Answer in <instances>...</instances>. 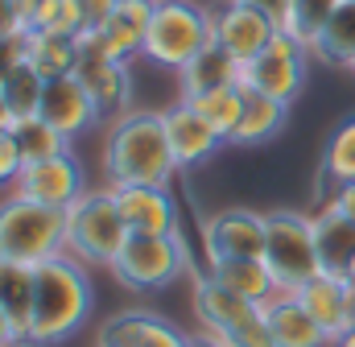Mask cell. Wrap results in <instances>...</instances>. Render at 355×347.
<instances>
[{
	"mask_svg": "<svg viewBox=\"0 0 355 347\" xmlns=\"http://www.w3.org/2000/svg\"><path fill=\"white\" fill-rule=\"evenodd\" d=\"M33 269H37V294H33V319L25 339L29 347H58L91 323V310H95L91 264L71 253H58Z\"/></svg>",
	"mask_w": 355,
	"mask_h": 347,
	"instance_id": "obj_1",
	"label": "cell"
},
{
	"mask_svg": "<svg viewBox=\"0 0 355 347\" xmlns=\"http://www.w3.org/2000/svg\"><path fill=\"white\" fill-rule=\"evenodd\" d=\"M99 162L107 186H170L178 162L166 137V116L153 108H132L112 120Z\"/></svg>",
	"mask_w": 355,
	"mask_h": 347,
	"instance_id": "obj_2",
	"label": "cell"
},
{
	"mask_svg": "<svg viewBox=\"0 0 355 347\" xmlns=\"http://www.w3.org/2000/svg\"><path fill=\"white\" fill-rule=\"evenodd\" d=\"M211 42H215V12L207 4H198V0H157L141 58L178 75Z\"/></svg>",
	"mask_w": 355,
	"mask_h": 347,
	"instance_id": "obj_3",
	"label": "cell"
},
{
	"mask_svg": "<svg viewBox=\"0 0 355 347\" xmlns=\"http://www.w3.org/2000/svg\"><path fill=\"white\" fill-rule=\"evenodd\" d=\"M132 232L124 228V215L116 207V186H99L83 190L71 207H67V253L79 257L83 264L112 269V260L120 257L124 240Z\"/></svg>",
	"mask_w": 355,
	"mask_h": 347,
	"instance_id": "obj_4",
	"label": "cell"
},
{
	"mask_svg": "<svg viewBox=\"0 0 355 347\" xmlns=\"http://www.w3.org/2000/svg\"><path fill=\"white\" fill-rule=\"evenodd\" d=\"M107 273L128 294H162V289L178 285L186 273H194V260H190L182 232H174V236H128Z\"/></svg>",
	"mask_w": 355,
	"mask_h": 347,
	"instance_id": "obj_5",
	"label": "cell"
},
{
	"mask_svg": "<svg viewBox=\"0 0 355 347\" xmlns=\"http://www.w3.org/2000/svg\"><path fill=\"white\" fill-rule=\"evenodd\" d=\"M58 253H67V211L29 203L8 190L0 198V257L42 264Z\"/></svg>",
	"mask_w": 355,
	"mask_h": 347,
	"instance_id": "obj_6",
	"label": "cell"
},
{
	"mask_svg": "<svg viewBox=\"0 0 355 347\" xmlns=\"http://www.w3.org/2000/svg\"><path fill=\"white\" fill-rule=\"evenodd\" d=\"M265 264L281 294H297L314 273H322L314 223L306 211H265Z\"/></svg>",
	"mask_w": 355,
	"mask_h": 347,
	"instance_id": "obj_7",
	"label": "cell"
},
{
	"mask_svg": "<svg viewBox=\"0 0 355 347\" xmlns=\"http://www.w3.org/2000/svg\"><path fill=\"white\" fill-rule=\"evenodd\" d=\"M310 62H314L310 58V46L281 29L268 42L265 54H257L252 62H244V79L240 83L257 87V91H265V95H272V99H281V103L293 108V99H302V91H306Z\"/></svg>",
	"mask_w": 355,
	"mask_h": 347,
	"instance_id": "obj_8",
	"label": "cell"
},
{
	"mask_svg": "<svg viewBox=\"0 0 355 347\" xmlns=\"http://www.w3.org/2000/svg\"><path fill=\"white\" fill-rule=\"evenodd\" d=\"M75 75L83 79V87L99 103L107 124L120 120L124 112H132V71H128V62L107 54L99 33H83L79 37V67H75Z\"/></svg>",
	"mask_w": 355,
	"mask_h": 347,
	"instance_id": "obj_9",
	"label": "cell"
},
{
	"mask_svg": "<svg viewBox=\"0 0 355 347\" xmlns=\"http://www.w3.org/2000/svg\"><path fill=\"white\" fill-rule=\"evenodd\" d=\"M211 12H215V46H223L236 62H252L281 33V25L268 12L252 8V4H240V0H223Z\"/></svg>",
	"mask_w": 355,
	"mask_h": 347,
	"instance_id": "obj_10",
	"label": "cell"
},
{
	"mask_svg": "<svg viewBox=\"0 0 355 347\" xmlns=\"http://www.w3.org/2000/svg\"><path fill=\"white\" fill-rule=\"evenodd\" d=\"M95 347H190V335L145 306H124L112 319L99 323Z\"/></svg>",
	"mask_w": 355,
	"mask_h": 347,
	"instance_id": "obj_11",
	"label": "cell"
},
{
	"mask_svg": "<svg viewBox=\"0 0 355 347\" xmlns=\"http://www.w3.org/2000/svg\"><path fill=\"white\" fill-rule=\"evenodd\" d=\"M207 260L219 257H265V211L223 207L202 223Z\"/></svg>",
	"mask_w": 355,
	"mask_h": 347,
	"instance_id": "obj_12",
	"label": "cell"
},
{
	"mask_svg": "<svg viewBox=\"0 0 355 347\" xmlns=\"http://www.w3.org/2000/svg\"><path fill=\"white\" fill-rule=\"evenodd\" d=\"M83 190H87V178H83V166H79L75 153H58L50 162L25 166L17 186H12V194H21L29 203H42V207H58V211H67Z\"/></svg>",
	"mask_w": 355,
	"mask_h": 347,
	"instance_id": "obj_13",
	"label": "cell"
},
{
	"mask_svg": "<svg viewBox=\"0 0 355 347\" xmlns=\"http://www.w3.org/2000/svg\"><path fill=\"white\" fill-rule=\"evenodd\" d=\"M297 302L310 310V319L327 331L331 344H339L347 331H355V289L343 273H314L302 289Z\"/></svg>",
	"mask_w": 355,
	"mask_h": 347,
	"instance_id": "obj_14",
	"label": "cell"
},
{
	"mask_svg": "<svg viewBox=\"0 0 355 347\" xmlns=\"http://www.w3.org/2000/svg\"><path fill=\"white\" fill-rule=\"evenodd\" d=\"M116 207L132 236H174L182 232L178 198L170 186H116Z\"/></svg>",
	"mask_w": 355,
	"mask_h": 347,
	"instance_id": "obj_15",
	"label": "cell"
},
{
	"mask_svg": "<svg viewBox=\"0 0 355 347\" xmlns=\"http://www.w3.org/2000/svg\"><path fill=\"white\" fill-rule=\"evenodd\" d=\"M50 128H58L62 137H83L95 124H103V112L99 103L91 99V91L83 87L79 75H67V79H50L46 95H42V112H37Z\"/></svg>",
	"mask_w": 355,
	"mask_h": 347,
	"instance_id": "obj_16",
	"label": "cell"
},
{
	"mask_svg": "<svg viewBox=\"0 0 355 347\" xmlns=\"http://www.w3.org/2000/svg\"><path fill=\"white\" fill-rule=\"evenodd\" d=\"M190 310H194V319H198V331H211V335L223 339L227 331H236L240 323H248L261 306L248 302V298H240V294H232L227 285H219V281L202 269V273H194Z\"/></svg>",
	"mask_w": 355,
	"mask_h": 347,
	"instance_id": "obj_17",
	"label": "cell"
},
{
	"mask_svg": "<svg viewBox=\"0 0 355 347\" xmlns=\"http://www.w3.org/2000/svg\"><path fill=\"white\" fill-rule=\"evenodd\" d=\"M162 116H166V137H170V149H174L178 170H194V166L211 162V158L227 145V141L194 112V103H186V99L162 108Z\"/></svg>",
	"mask_w": 355,
	"mask_h": 347,
	"instance_id": "obj_18",
	"label": "cell"
},
{
	"mask_svg": "<svg viewBox=\"0 0 355 347\" xmlns=\"http://www.w3.org/2000/svg\"><path fill=\"white\" fill-rule=\"evenodd\" d=\"M157 0H116L112 17L99 29V42L107 46V54H116L120 62H132L145 54V33L153 21Z\"/></svg>",
	"mask_w": 355,
	"mask_h": 347,
	"instance_id": "obj_19",
	"label": "cell"
},
{
	"mask_svg": "<svg viewBox=\"0 0 355 347\" xmlns=\"http://www.w3.org/2000/svg\"><path fill=\"white\" fill-rule=\"evenodd\" d=\"M268 331H272V344L277 347H335L327 339V331L310 319V310L297 302V294H272L265 306Z\"/></svg>",
	"mask_w": 355,
	"mask_h": 347,
	"instance_id": "obj_20",
	"label": "cell"
},
{
	"mask_svg": "<svg viewBox=\"0 0 355 347\" xmlns=\"http://www.w3.org/2000/svg\"><path fill=\"white\" fill-rule=\"evenodd\" d=\"M244 79V62H236L223 46H202L182 71H178V99H194V95H207L215 87H232Z\"/></svg>",
	"mask_w": 355,
	"mask_h": 347,
	"instance_id": "obj_21",
	"label": "cell"
},
{
	"mask_svg": "<svg viewBox=\"0 0 355 347\" xmlns=\"http://www.w3.org/2000/svg\"><path fill=\"white\" fill-rule=\"evenodd\" d=\"M310 223H314V244H318L322 269L327 273H343L355 257V219H347L335 203H318Z\"/></svg>",
	"mask_w": 355,
	"mask_h": 347,
	"instance_id": "obj_22",
	"label": "cell"
},
{
	"mask_svg": "<svg viewBox=\"0 0 355 347\" xmlns=\"http://www.w3.org/2000/svg\"><path fill=\"white\" fill-rule=\"evenodd\" d=\"M207 273L219 285H227L232 294H240V298H248L257 306H265L277 294V281L268 273L265 257H219V260H207Z\"/></svg>",
	"mask_w": 355,
	"mask_h": 347,
	"instance_id": "obj_23",
	"label": "cell"
},
{
	"mask_svg": "<svg viewBox=\"0 0 355 347\" xmlns=\"http://www.w3.org/2000/svg\"><path fill=\"white\" fill-rule=\"evenodd\" d=\"M285 120H289V103H281V99H272V95L244 83V112H240L232 145H240V149L244 145H265L285 128Z\"/></svg>",
	"mask_w": 355,
	"mask_h": 347,
	"instance_id": "obj_24",
	"label": "cell"
},
{
	"mask_svg": "<svg viewBox=\"0 0 355 347\" xmlns=\"http://www.w3.org/2000/svg\"><path fill=\"white\" fill-rule=\"evenodd\" d=\"M310 58L318 67H331V71H352V62H355V0H343L339 4V12L314 37Z\"/></svg>",
	"mask_w": 355,
	"mask_h": 347,
	"instance_id": "obj_25",
	"label": "cell"
},
{
	"mask_svg": "<svg viewBox=\"0 0 355 347\" xmlns=\"http://www.w3.org/2000/svg\"><path fill=\"white\" fill-rule=\"evenodd\" d=\"M25 62H33L46 83L67 79L79 67V37L75 33H25Z\"/></svg>",
	"mask_w": 355,
	"mask_h": 347,
	"instance_id": "obj_26",
	"label": "cell"
},
{
	"mask_svg": "<svg viewBox=\"0 0 355 347\" xmlns=\"http://www.w3.org/2000/svg\"><path fill=\"white\" fill-rule=\"evenodd\" d=\"M355 182V116L339 120L322 145V158H318V194L327 198L335 186Z\"/></svg>",
	"mask_w": 355,
	"mask_h": 347,
	"instance_id": "obj_27",
	"label": "cell"
},
{
	"mask_svg": "<svg viewBox=\"0 0 355 347\" xmlns=\"http://www.w3.org/2000/svg\"><path fill=\"white\" fill-rule=\"evenodd\" d=\"M33 294H37V269L25 264V260L0 257V310H4L21 331H29ZM25 344H29V339H25Z\"/></svg>",
	"mask_w": 355,
	"mask_h": 347,
	"instance_id": "obj_28",
	"label": "cell"
},
{
	"mask_svg": "<svg viewBox=\"0 0 355 347\" xmlns=\"http://www.w3.org/2000/svg\"><path fill=\"white\" fill-rule=\"evenodd\" d=\"M17 4L25 33H75V37L87 33L79 0H17Z\"/></svg>",
	"mask_w": 355,
	"mask_h": 347,
	"instance_id": "obj_29",
	"label": "cell"
},
{
	"mask_svg": "<svg viewBox=\"0 0 355 347\" xmlns=\"http://www.w3.org/2000/svg\"><path fill=\"white\" fill-rule=\"evenodd\" d=\"M186 103H194V112L232 145V137H236V124H240V112H244V83H232V87H215V91H207V95H194V99H186Z\"/></svg>",
	"mask_w": 355,
	"mask_h": 347,
	"instance_id": "obj_30",
	"label": "cell"
},
{
	"mask_svg": "<svg viewBox=\"0 0 355 347\" xmlns=\"http://www.w3.org/2000/svg\"><path fill=\"white\" fill-rule=\"evenodd\" d=\"M0 95H4V103H8L12 124H17V120H29V116H37V112H42L46 79L37 75V67H33V62H25V58H21V62L8 71V79L0 83Z\"/></svg>",
	"mask_w": 355,
	"mask_h": 347,
	"instance_id": "obj_31",
	"label": "cell"
},
{
	"mask_svg": "<svg viewBox=\"0 0 355 347\" xmlns=\"http://www.w3.org/2000/svg\"><path fill=\"white\" fill-rule=\"evenodd\" d=\"M12 137H17V149H21L25 166L50 162V158H58V153H71V137H62L58 128H50L42 116L17 120V124H12Z\"/></svg>",
	"mask_w": 355,
	"mask_h": 347,
	"instance_id": "obj_32",
	"label": "cell"
},
{
	"mask_svg": "<svg viewBox=\"0 0 355 347\" xmlns=\"http://www.w3.org/2000/svg\"><path fill=\"white\" fill-rule=\"evenodd\" d=\"M343 0H289V17H285V33H293L297 42L314 46V37L327 29V21L339 12Z\"/></svg>",
	"mask_w": 355,
	"mask_h": 347,
	"instance_id": "obj_33",
	"label": "cell"
},
{
	"mask_svg": "<svg viewBox=\"0 0 355 347\" xmlns=\"http://www.w3.org/2000/svg\"><path fill=\"white\" fill-rule=\"evenodd\" d=\"M21 170H25V158L17 149V137L12 128H0V190H12Z\"/></svg>",
	"mask_w": 355,
	"mask_h": 347,
	"instance_id": "obj_34",
	"label": "cell"
},
{
	"mask_svg": "<svg viewBox=\"0 0 355 347\" xmlns=\"http://www.w3.org/2000/svg\"><path fill=\"white\" fill-rule=\"evenodd\" d=\"M21 58H25V33H0V83Z\"/></svg>",
	"mask_w": 355,
	"mask_h": 347,
	"instance_id": "obj_35",
	"label": "cell"
},
{
	"mask_svg": "<svg viewBox=\"0 0 355 347\" xmlns=\"http://www.w3.org/2000/svg\"><path fill=\"white\" fill-rule=\"evenodd\" d=\"M112 8H116V0H79L83 29H87V33H99V29H103V21L112 17Z\"/></svg>",
	"mask_w": 355,
	"mask_h": 347,
	"instance_id": "obj_36",
	"label": "cell"
},
{
	"mask_svg": "<svg viewBox=\"0 0 355 347\" xmlns=\"http://www.w3.org/2000/svg\"><path fill=\"white\" fill-rule=\"evenodd\" d=\"M322 203H335V207H339L347 219H355V182H343V186H335V190H331Z\"/></svg>",
	"mask_w": 355,
	"mask_h": 347,
	"instance_id": "obj_37",
	"label": "cell"
},
{
	"mask_svg": "<svg viewBox=\"0 0 355 347\" xmlns=\"http://www.w3.org/2000/svg\"><path fill=\"white\" fill-rule=\"evenodd\" d=\"M0 33H25L21 29V4L17 0H0Z\"/></svg>",
	"mask_w": 355,
	"mask_h": 347,
	"instance_id": "obj_38",
	"label": "cell"
},
{
	"mask_svg": "<svg viewBox=\"0 0 355 347\" xmlns=\"http://www.w3.org/2000/svg\"><path fill=\"white\" fill-rule=\"evenodd\" d=\"M0 347H29L25 344V331H21L4 310H0Z\"/></svg>",
	"mask_w": 355,
	"mask_h": 347,
	"instance_id": "obj_39",
	"label": "cell"
},
{
	"mask_svg": "<svg viewBox=\"0 0 355 347\" xmlns=\"http://www.w3.org/2000/svg\"><path fill=\"white\" fill-rule=\"evenodd\" d=\"M240 4H252V8H261V12H268L281 29H285V17H289V0H240Z\"/></svg>",
	"mask_w": 355,
	"mask_h": 347,
	"instance_id": "obj_40",
	"label": "cell"
},
{
	"mask_svg": "<svg viewBox=\"0 0 355 347\" xmlns=\"http://www.w3.org/2000/svg\"><path fill=\"white\" fill-rule=\"evenodd\" d=\"M190 347H227L223 339H215L211 331H190Z\"/></svg>",
	"mask_w": 355,
	"mask_h": 347,
	"instance_id": "obj_41",
	"label": "cell"
},
{
	"mask_svg": "<svg viewBox=\"0 0 355 347\" xmlns=\"http://www.w3.org/2000/svg\"><path fill=\"white\" fill-rule=\"evenodd\" d=\"M0 128H12V116H8V103H4V95H0Z\"/></svg>",
	"mask_w": 355,
	"mask_h": 347,
	"instance_id": "obj_42",
	"label": "cell"
},
{
	"mask_svg": "<svg viewBox=\"0 0 355 347\" xmlns=\"http://www.w3.org/2000/svg\"><path fill=\"white\" fill-rule=\"evenodd\" d=\"M343 277H347V281H352V289H355V257H352V264H347V269H343Z\"/></svg>",
	"mask_w": 355,
	"mask_h": 347,
	"instance_id": "obj_43",
	"label": "cell"
},
{
	"mask_svg": "<svg viewBox=\"0 0 355 347\" xmlns=\"http://www.w3.org/2000/svg\"><path fill=\"white\" fill-rule=\"evenodd\" d=\"M335 347H355V331H347V335H343V339H339Z\"/></svg>",
	"mask_w": 355,
	"mask_h": 347,
	"instance_id": "obj_44",
	"label": "cell"
},
{
	"mask_svg": "<svg viewBox=\"0 0 355 347\" xmlns=\"http://www.w3.org/2000/svg\"><path fill=\"white\" fill-rule=\"evenodd\" d=\"M352 75H355V62H352Z\"/></svg>",
	"mask_w": 355,
	"mask_h": 347,
	"instance_id": "obj_45",
	"label": "cell"
}]
</instances>
